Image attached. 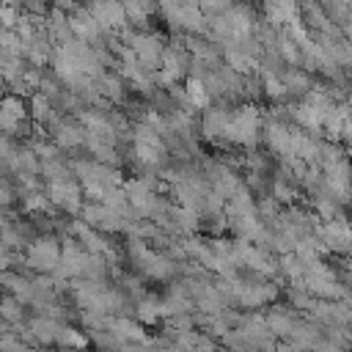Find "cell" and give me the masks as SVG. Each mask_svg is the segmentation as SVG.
<instances>
[{
  "label": "cell",
  "instance_id": "cell-33",
  "mask_svg": "<svg viewBox=\"0 0 352 352\" xmlns=\"http://www.w3.org/2000/svg\"><path fill=\"white\" fill-rule=\"evenodd\" d=\"M3 82H6V80H3V77H0V88H3Z\"/></svg>",
  "mask_w": 352,
  "mask_h": 352
},
{
  "label": "cell",
  "instance_id": "cell-28",
  "mask_svg": "<svg viewBox=\"0 0 352 352\" xmlns=\"http://www.w3.org/2000/svg\"><path fill=\"white\" fill-rule=\"evenodd\" d=\"M58 344H60V346H66V349H72V352H77V349H82V346L88 344V338H85L80 330H74V327L63 324V327H60V333H58Z\"/></svg>",
  "mask_w": 352,
  "mask_h": 352
},
{
  "label": "cell",
  "instance_id": "cell-3",
  "mask_svg": "<svg viewBox=\"0 0 352 352\" xmlns=\"http://www.w3.org/2000/svg\"><path fill=\"white\" fill-rule=\"evenodd\" d=\"M126 253H129V261L138 267L140 275L151 278V280H170L176 272H179V264L173 258H168L165 253L148 248L143 239L138 236H129V245H126Z\"/></svg>",
  "mask_w": 352,
  "mask_h": 352
},
{
  "label": "cell",
  "instance_id": "cell-24",
  "mask_svg": "<svg viewBox=\"0 0 352 352\" xmlns=\"http://www.w3.org/2000/svg\"><path fill=\"white\" fill-rule=\"evenodd\" d=\"M184 99H187V107L190 110H204V107H209V91H206V85H204V80H198V77H190L187 80V85H184Z\"/></svg>",
  "mask_w": 352,
  "mask_h": 352
},
{
  "label": "cell",
  "instance_id": "cell-34",
  "mask_svg": "<svg viewBox=\"0 0 352 352\" xmlns=\"http://www.w3.org/2000/svg\"><path fill=\"white\" fill-rule=\"evenodd\" d=\"M0 118H3V113H0Z\"/></svg>",
  "mask_w": 352,
  "mask_h": 352
},
{
  "label": "cell",
  "instance_id": "cell-31",
  "mask_svg": "<svg viewBox=\"0 0 352 352\" xmlns=\"http://www.w3.org/2000/svg\"><path fill=\"white\" fill-rule=\"evenodd\" d=\"M16 151V146H14V140H11V135H6V132H0V165L11 157Z\"/></svg>",
  "mask_w": 352,
  "mask_h": 352
},
{
  "label": "cell",
  "instance_id": "cell-32",
  "mask_svg": "<svg viewBox=\"0 0 352 352\" xmlns=\"http://www.w3.org/2000/svg\"><path fill=\"white\" fill-rule=\"evenodd\" d=\"M102 352H138L132 344H116V346H110V349H102Z\"/></svg>",
  "mask_w": 352,
  "mask_h": 352
},
{
  "label": "cell",
  "instance_id": "cell-26",
  "mask_svg": "<svg viewBox=\"0 0 352 352\" xmlns=\"http://www.w3.org/2000/svg\"><path fill=\"white\" fill-rule=\"evenodd\" d=\"M22 305H25V302H19V300L11 297V294L0 297V319H3L6 324H11V327L22 324V322H25V308H22Z\"/></svg>",
  "mask_w": 352,
  "mask_h": 352
},
{
  "label": "cell",
  "instance_id": "cell-7",
  "mask_svg": "<svg viewBox=\"0 0 352 352\" xmlns=\"http://www.w3.org/2000/svg\"><path fill=\"white\" fill-rule=\"evenodd\" d=\"M63 245L52 234L33 236L30 245L25 248V267H30L36 275H52L60 267Z\"/></svg>",
  "mask_w": 352,
  "mask_h": 352
},
{
  "label": "cell",
  "instance_id": "cell-15",
  "mask_svg": "<svg viewBox=\"0 0 352 352\" xmlns=\"http://www.w3.org/2000/svg\"><path fill=\"white\" fill-rule=\"evenodd\" d=\"M52 143L60 148V151H72V148H85V126L80 121H72V118H58L52 126Z\"/></svg>",
  "mask_w": 352,
  "mask_h": 352
},
{
  "label": "cell",
  "instance_id": "cell-25",
  "mask_svg": "<svg viewBox=\"0 0 352 352\" xmlns=\"http://www.w3.org/2000/svg\"><path fill=\"white\" fill-rule=\"evenodd\" d=\"M135 316L143 324H154L162 319V297H140L135 305Z\"/></svg>",
  "mask_w": 352,
  "mask_h": 352
},
{
  "label": "cell",
  "instance_id": "cell-19",
  "mask_svg": "<svg viewBox=\"0 0 352 352\" xmlns=\"http://www.w3.org/2000/svg\"><path fill=\"white\" fill-rule=\"evenodd\" d=\"M264 16L270 22V28H294L300 25V8L294 3H267L264 6Z\"/></svg>",
  "mask_w": 352,
  "mask_h": 352
},
{
  "label": "cell",
  "instance_id": "cell-11",
  "mask_svg": "<svg viewBox=\"0 0 352 352\" xmlns=\"http://www.w3.org/2000/svg\"><path fill=\"white\" fill-rule=\"evenodd\" d=\"M190 63H192V58H190V52H187L184 44L165 47V55H162V63H160V72H157V82L173 88L176 80L190 72Z\"/></svg>",
  "mask_w": 352,
  "mask_h": 352
},
{
  "label": "cell",
  "instance_id": "cell-5",
  "mask_svg": "<svg viewBox=\"0 0 352 352\" xmlns=\"http://www.w3.org/2000/svg\"><path fill=\"white\" fill-rule=\"evenodd\" d=\"M261 129H264V121H261V113L253 107V104H242L231 113L228 118V129H226V140L234 143V146H248L253 148L258 140H261Z\"/></svg>",
  "mask_w": 352,
  "mask_h": 352
},
{
  "label": "cell",
  "instance_id": "cell-1",
  "mask_svg": "<svg viewBox=\"0 0 352 352\" xmlns=\"http://www.w3.org/2000/svg\"><path fill=\"white\" fill-rule=\"evenodd\" d=\"M72 173L77 176V182L82 184V192L91 195L96 204L113 192V190H121L124 187V179L118 173V168H110V165H102L96 160H72Z\"/></svg>",
  "mask_w": 352,
  "mask_h": 352
},
{
  "label": "cell",
  "instance_id": "cell-10",
  "mask_svg": "<svg viewBox=\"0 0 352 352\" xmlns=\"http://www.w3.org/2000/svg\"><path fill=\"white\" fill-rule=\"evenodd\" d=\"M80 214H82V220H85L91 228H96L99 234H118V231H126V234H129V228H132V223H129L121 212H116V209H110V206H104V204H96V201L85 204Z\"/></svg>",
  "mask_w": 352,
  "mask_h": 352
},
{
  "label": "cell",
  "instance_id": "cell-2",
  "mask_svg": "<svg viewBox=\"0 0 352 352\" xmlns=\"http://www.w3.org/2000/svg\"><path fill=\"white\" fill-rule=\"evenodd\" d=\"M132 160L146 173L160 170L168 160V146H165L162 135L157 129H151L148 124H143V121H138L135 129H132Z\"/></svg>",
  "mask_w": 352,
  "mask_h": 352
},
{
  "label": "cell",
  "instance_id": "cell-6",
  "mask_svg": "<svg viewBox=\"0 0 352 352\" xmlns=\"http://www.w3.org/2000/svg\"><path fill=\"white\" fill-rule=\"evenodd\" d=\"M124 33V47H129L135 52V58L140 60L143 69L148 72H160V63H162V55H165V38L154 30H121Z\"/></svg>",
  "mask_w": 352,
  "mask_h": 352
},
{
  "label": "cell",
  "instance_id": "cell-20",
  "mask_svg": "<svg viewBox=\"0 0 352 352\" xmlns=\"http://www.w3.org/2000/svg\"><path fill=\"white\" fill-rule=\"evenodd\" d=\"M28 110H30V121H33V124H38V126H52V124L60 118V116L55 113V104H52L41 91L30 94Z\"/></svg>",
  "mask_w": 352,
  "mask_h": 352
},
{
  "label": "cell",
  "instance_id": "cell-23",
  "mask_svg": "<svg viewBox=\"0 0 352 352\" xmlns=\"http://www.w3.org/2000/svg\"><path fill=\"white\" fill-rule=\"evenodd\" d=\"M96 88H99L102 99H110V102H124V99H126V82H124L121 74H116V72H104V74L96 80Z\"/></svg>",
  "mask_w": 352,
  "mask_h": 352
},
{
  "label": "cell",
  "instance_id": "cell-29",
  "mask_svg": "<svg viewBox=\"0 0 352 352\" xmlns=\"http://www.w3.org/2000/svg\"><path fill=\"white\" fill-rule=\"evenodd\" d=\"M0 50H6V52H14V55L25 58V44H22V38L16 36V30L0 28Z\"/></svg>",
  "mask_w": 352,
  "mask_h": 352
},
{
  "label": "cell",
  "instance_id": "cell-12",
  "mask_svg": "<svg viewBox=\"0 0 352 352\" xmlns=\"http://www.w3.org/2000/svg\"><path fill=\"white\" fill-rule=\"evenodd\" d=\"M316 239L322 245V250H333V253H352V223L336 217L327 220L316 228Z\"/></svg>",
  "mask_w": 352,
  "mask_h": 352
},
{
  "label": "cell",
  "instance_id": "cell-9",
  "mask_svg": "<svg viewBox=\"0 0 352 352\" xmlns=\"http://www.w3.org/2000/svg\"><path fill=\"white\" fill-rule=\"evenodd\" d=\"M47 198L55 209H63L66 214H80L82 212V184L69 176V179H58V182H47Z\"/></svg>",
  "mask_w": 352,
  "mask_h": 352
},
{
  "label": "cell",
  "instance_id": "cell-30",
  "mask_svg": "<svg viewBox=\"0 0 352 352\" xmlns=\"http://www.w3.org/2000/svg\"><path fill=\"white\" fill-rule=\"evenodd\" d=\"M19 198V190H16V182L0 176V209H8L14 201Z\"/></svg>",
  "mask_w": 352,
  "mask_h": 352
},
{
  "label": "cell",
  "instance_id": "cell-8",
  "mask_svg": "<svg viewBox=\"0 0 352 352\" xmlns=\"http://www.w3.org/2000/svg\"><path fill=\"white\" fill-rule=\"evenodd\" d=\"M160 11L168 19V25L179 33L195 36V33H206V28H209L201 6H195V3H165V6H160Z\"/></svg>",
  "mask_w": 352,
  "mask_h": 352
},
{
  "label": "cell",
  "instance_id": "cell-4",
  "mask_svg": "<svg viewBox=\"0 0 352 352\" xmlns=\"http://www.w3.org/2000/svg\"><path fill=\"white\" fill-rule=\"evenodd\" d=\"M220 292L226 294L228 302L242 305V308H261L267 302H272L278 297V286L272 283H258V280H242V278H231L223 280L220 278Z\"/></svg>",
  "mask_w": 352,
  "mask_h": 352
},
{
  "label": "cell",
  "instance_id": "cell-14",
  "mask_svg": "<svg viewBox=\"0 0 352 352\" xmlns=\"http://www.w3.org/2000/svg\"><path fill=\"white\" fill-rule=\"evenodd\" d=\"M72 239H77L88 253L102 256L104 261H116V248L107 242L104 234H99L96 228H91L85 220H74L72 223Z\"/></svg>",
  "mask_w": 352,
  "mask_h": 352
},
{
  "label": "cell",
  "instance_id": "cell-16",
  "mask_svg": "<svg viewBox=\"0 0 352 352\" xmlns=\"http://www.w3.org/2000/svg\"><path fill=\"white\" fill-rule=\"evenodd\" d=\"M88 14L96 19L102 33H116V30H126V11L121 3H91Z\"/></svg>",
  "mask_w": 352,
  "mask_h": 352
},
{
  "label": "cell",
  "instance_id": "cell-18",
  "mask_svg": "<svg viewBox=\"0 0 352 352\" xmlns=\"http://www.w3.org/2000/svg\"><path fill=\"white\" fill-rule=\"evenodd\" d=\"M69 25H72V36H74L77 41H85V44H88V41H99V38H102V30H99L96 19L88 14V8L72 11Z\"/></svg>",
  "mask_w": 352,
  "mask_h": 352
},
{
  "label": "cell",
  "instance_id": "cell-13",
  "mask_svg": "<svg viewBox=\"0 0 352 352\" xmlns=\"http://www.w3.org/2000/svg\"><path fill=\"white\" fill-rule=\"evenodd\" d=\"M0 113H3L0 132H6V135H25L28 121H30V110H28L22 96H14V94L3 96L0 99Z\"/></svg>",
  "mask_w": 352,
  "mask_h": 352
},
{
  "label": "cell",
  "instance_id": "cell-17",
  "mask_svg": "<svg viewBox=\"0 0 352 352\" xmlns=\"http://www.w3.org/2000/svg\"><path fill=\"white\" fill-rule=\"evenodd\" d=\"M228 118H231V113H228L223 104H217V107H206L204 116H201V132H204V138L212 140V143L226 140Z\"/></svg>",
  "mask_w": 352,
  "mask_h": 352
},
{
  "label": "cell",
  "instance_id": "cell-22",
  "mask_svg": "<svg viewBox=\"0 0 352 352\" xmlns=\"http://www.w3.org/2000/svg\"><path fill=\"white\" fill-rule=\"evenodd\" d=\"M0 286L11 294V297H16L19 302H33V283H30V278H25V275H19V272H0Z\"/></svg>",
  "mask_w": 352,
  "mask_h": 352
},
{
  "label": "cell",
  "instance_id": "cell-27",
  "mask_svg": "<svg viewBox=\"0 0 352 352\" xmlns=\"http://www.w3.org/2000/svg\"><path fill=\"white\" fill-rule=\"evenodd\" d=\"M124 11H126V22L143 28V25H148V16H151L157 8H154L151 3H126Z\"/></svg>",
  "mask_w": 352,
  "mask_h": 352
},
{
  "label": "cell",
  "instance_id": "cell-21",
  "mask_svg": "<svg viewBox=\"0 0 352 352\" xmlns=\"http://www.w3.org/2000/svg\"><path fill=\"white\" fill-rule=\"evenodd\" d=\"M267 327L272 330V336L275 338H292V333L297 330V316L292 314V311H286V308H272L267 316Z\"/></svg>",
  "mask_w": 352,
  "mask_h": 352
}]
</instances>
